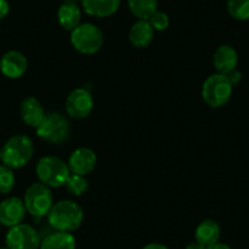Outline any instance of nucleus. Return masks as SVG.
I'll list each match as a JSON object with an SVG mask.
<instances>
[{
  "instance_id": "obj_1",
  "label": "nucleus",
  "mask_w": 249,
  "mask_h": 249,
  "mask_svg": "<svg viewBox=\"0 0 249 249\" xmlns=\"http://www.w3.org/2000/svg\"><path fill=\"white\" fill-rule=\"evenodd\" d=\"M48 222L55 231H76L83 222V210L72 200H60L48 213Z\"/></svg>"
},
{
  "instance_id": "obj_2",
  "label": "nucleus",
  "mask_w": 249,
  "mask_h": 249,
  "mask_svg": "<svg viewBox=\"0 0 249 249\" xmlns=\"http://www.w3.org/2000/svg\"><path fill=\"white\" fill-rule=\"evenodd\" d=\"M35 147L33 142L28 136L16 135L9 138L1 149V160L4 165L10 169H21L30 162L32 159Z\"/></svg>"
},
{
  "instance_id": "obj_3",
  "label": "nucleus",
  "mask_w": 249,
  "mask_h": 249,
  "mask_svg": "<svg viewBox=\"0 0 249 249\" xmlns=\"http://www.w3.org/2000/svg\"><path fill=\"white\" fill-rule=\"evenodd\" d=\"M37 176L42 183L48 187H61L65 186L69 176L71 175L69 165L64 160L57 157H43L38 161L37 167Z\"/></svg>"
},
{
  "instance_id": "obj_4",
  "label": "nucleus",
  "mask_w": 249,
  "mask_h": 249,
  "mask_svg": "<svg viewBox=\"0 0 249 249\" xmlns=\"http://www.w3.org/2000/svg\"><path fill=\"white\" fill-rule=\"evenodd\" d=\"M233 85L226 75L214 73L203 83L202 97L212 107H221L231 99Z\"/></svg>"
},
{
  "instance_id": "obj_5",
  "label": "nucleus",
  "mask_w": 249,
  "mask_h": 249,
  "mask_svg": "<svg viewBox=\"0 0 249 249\" xmlns=\"http://www.w3.org/2000/svg\"><path fill=\"white\" fill-rule=\"evenodd\" d=\"M23 203L27 213L35 217H43L48 215L54 205V198L50 187L42 182H36L27 188L23 197Z\"/></svg>"
},
{
  "instance_id": "obj_6",
  "label": "nucleus",
  "mask_w": 249,
  "mask_h": 249,
  "mask_svg": "<svg viewBox=\"0 0 249 249\" xmlns=\"http://www.w3.org/2000/svg\"><path fill=\"white\" fill-rule=\"evenodd\" d=\"M103 32L93 23H81L71 31V43L82 54H95L103 47Z\"/></svg>"
},
{
  "instance_id": "obj_7",
  "label": "nucleus",
  "mask_w": 249,
  "mask_h": 249,
  "mask_svg": "<svg viewBox=\"0 0 249 249\" xmlns=\"http://www.w3.org/2000/svg\"><path fill=\"white\" fill-rule=\"evenodd\" d=\"M37 136L49 143L64 142L70 133L68 119L59 112L45 114L40 124L36 128Z\"/></svg>"
},
{
  "instance_id": "obj_8",
  "label": "nucleus",
  "mask_w": 249,
  "mask_h": 249,
  "mask_svg": "<svg viewBox=\"0 0 249 249\" xmlns=\"http://www.w3.org/2000/svg\"><path fill=\"white\" fill-rule=\"evenodd\" d=\"M40 234L27 224H18L10 227L5 236V244L9 249H39Z\"/></svg>"
},
{
  "instance_id": "obj_9",
  "label": "nucleus",
  "mask_w": 249,
  "mask_h": 249,
  "mask_svg": "<svg viewBox=\"0 0 249 249\" xmlns=\"http://www.w3.org/2000/svg\"><path fill=\"white\" fill-rule=\"evenodd\" d=\"M93 97L85 88L73 89L66 99L65 109L69 116L72 119H85L93 110Z\"/></svg>"
},
{
  "instance_id": "obj_10",
  "label": "nucleus",
  "mask_w": 249,
  "mask_h": 249,
  "mask_svg": "<svg viewBox=\"0 0 249 249\" xmlns=\"http://www.w3.org/2000/svg\"><path fill=\"white\" fill-rule=\"evenodd\" d=\"M26 207L23 200L18 197H10L0 203V224L13 227L21 224L26 216Z\"/></svg>"
},
{
  "instance_id": "obj_11",
  "label": "nucleus",
  "mask_w": 249,
  "mask_h": 249,
  "mask_svg": "<svg viewBox=\"0 0 249 249\" xmlns=\"http://www.w3.org/2000/svg\"><path fill=\"white\" fill-rule=\"evenodd\" d=\"M28 62L25 55L16 50H10L5 53L0 59V71L5 77L20 78L21 76L25 75L27 71Z\"/></svg>"
},
{
  "instance_id": "obj_12",
  "label": "nucleus",
  "mask_w": 249,
  "mask_h": 249,
  "mask_svg": "<svg viewBox=\"0 0 249 249\" xmlns=\"http://www.w3.org/2000/svg\"><path fill=\"white\" fill-rule=\"evenodd\" d=\"M68 165L72 174L86 176V175H88L95 169L97 155L89 148H78L70 155Z\"/></svg>"
},
{
  "instance_id": "obj_13",
  "label": "nucleus",
  "mask_w": 249,
  "mask_h": 249,
  "mask_svg": "<svg viewBox=\"0 0 249 249\" xmlns=\"http://www.w3.org/2000/svg\"><path fill=\"white\" fill-rule=\"evenodd\" d=\"M213 62H214L217 73L229 75L230 72L236 70L237 64H238V54H237L236 49L231 45H220L215 50Z\"/></svg>"
},
{
  "instance_id": "obj_14",
  "label": "nucleus",
  "mask_w": 249,
  "mask_h": 249,
  "mask_svg": "<svg viewBox=\"0 0 249 249\" xmlns=\"http://www.w3.org/2000/svg\"><path fill=\"white\" fill-rule=\"evenodd\" d=\"M20 114L23 122L35 128L39 126L45 116L42 104L35 97H27L21 102Z\"/></svg>"
},
{
  "instance_id": "obj_15",
  "label": "nucleus",
  "mask_w": 249,
  "mask_h": 249,
  "mask_svg": "<svg viewBox=\"0 0 249 249\" xmlns=\"http://www.w3.org/2000/svg\"><path fill=\"white\" fill-rule=\"evenodd\" d=\"M86 14L94 18H109L120 8V0H81Z\"/></svg>"
},
{
  "instance_id": "obj_16",
  "label": "nucleus",
  "mask_w": 249,
  "mask_h": 249,
  "mask_svg": "<svg viewBox=\"0 0 249 249\" xmlns=\"http://www.w3.org/2000/svg\"><path fill=\"white\" fill-rule=\"evenodd\" d=\"M130 42L136 48H147L154 39V28L148 20H138L130 30Z\"/></svg>"
},
{
  "instance_id": "obj_17",
  "label": "nucleus",
  "mask_w": 249,
  "mask_h": 249,
  "mask_svg": "<svg viewBox=\"0 0 249 249\" xmlns=\"http://www.w3.org/2000/svg\"><path fill=\"white\" fill-rule=\"evenodd\" d=\"M81 18L82 13L76 3H64L57 10V21L66 31L75 30L78 25H81Z\"/></svg>"
},
{
  "instance_id": "obj_18",
  "label": "nucleus",
  "mask_w": 249,
  "mask_h": 249,
  "mask_svg": "<svg viewBox=\"0 0 249 249\" xmlns=\"http://www.w3.org/2000/svg\"><path fill=\"white\" fill-rule=\"evenodd\" d=\"M221 236V229L214 220H204L196 229V241L208 247L217 243Z\"/></svg>"
},
{
  "instance_id": "obj_19",
  "label": "nucleus",
  "mask_w": 249,
  "mask_h": 249,
  "mask_svg": "<svg viewBox=\"0 0 249 249\" xmlns=\"http://www.w3.org/2000/svg\"><path fill=\"white\" fill-rule=\"evenodd\" d=\"M39 249H76V239L70 232L55 231L42 239Z\"/></svg>"
},
{
  "instance_id": "obj_20",
  "label": "nucleus",
  "mask_w": 249,
  "mask_h": 249,
  "mask_svg": "<svg viewBox=\"0 0 249 249\" xmlns=\"http://www.w3.org/2000/svg\"><path fill=\"white\" fill-rule=\"evenodd\" d=\"M128 8L138 20H149L158 10V0H128Z\"/></svg>"
},
{
  "instance_id": "obj_21",
  "label": "nucleus",
  "mask_w": 249,
  "mask_h": 249,
  "mask_svg": "<svg viewBox=\"0 0 249 249\" xmlns=\"http://www.w3.org/2000/svg\"><path fill=\"white\" fill-rule=\"evenodd\" d=\"M227 11L234 20H249V0H227Z\"/></svg>"
},
{
  "instance_id": "obj_22",
  "label": "nucleus",
  "mask_w": 249,
  "mask_h": 249,
  "mask_svg": "<svg viewBox=\"0 0 249 249\" xmlns=\"http://www.w3.org/2000/svg\"><path fill=\"white\" fill-rule=\"evenodd\" d=\"M66 188H68L69 192L73 196H80L85 195L88 190V181L86 179L85 176L77 174H71L69 176L68 181L65 183Z\"/></svg>"
},
{
  "instance_id": "obj_23",
  "label": "nucleus",
  "mask_w": 249,
  "mask_h": 249,
  "mask_svg": "<svg viewBox=\"0 0 249 249\" xmlns=\"http://www.w3.org/2000/svg\"><path fill=\"white\" fill-rule=\"evenodd\" d=\"M15 186V175L13 169L6 165H0V193L6 195Z\"/></svg>"
},
{
  "instance_id": "obj_24",
  "label": "nucleus",
  "mask_w": 249,
  "mask_h": 249,
  "mask_svg": "<svg viewBox=\"0 0 249 249\" xmlns=\"http://www.w3.org/2000/svg\"><path fill=\"white\" fill-rule=\"evenodd\" d=\"M148 21H149V23L152 25V27L154 28V31H159V32L167 30V27H169L170 25L169 16L159 10L155 11V13L150 16Z\"/></svg>"
},
{
  "instance_id": "obj_25",
  "label": "nucleus",
  "mask_w": 249,
  "mask_h": 249,
  "mask_svg": "<svg viewBox=\"0 0 249 249\" xmlns=\"http://www.w3.org/2000/svg\"><path fill=\"white\" fill-rule=\"evenodd\" d=\"M10 11V5H9L8 0H0V20L6 18Z\"/></svg>"
},
{
  "instance_id": "obj_26",
  "label": "nucleus",
  "mask_w": 249,
  "mask_h": 249,
  "mask_svg": "<svg viewBox=\"0 0 249 249\" xmlns=\"http://www.w3.org/2000/svg\"><path fill=\"white\" fill-rule=\"evenodd\" d=\"M227 77H229V80L231 81L232 85H236V83H238L239 81H241L242 76H241V72H238L237 70H233L232 72H230L229 75H226Z\"/></svg>"
},
{
  "instance_id": "obj_27",
  "label": "nucleus",
  "mask_w": 249,
  "mask_h": 249,
  "mask_svg": "<svg viewBox=\"0 0 249 249\" xmlns=\"http://www.w3.org/2000/svg\"><path fill=\"white\" fill-rule=\"evenodd\" d=\"M143 249H169L166 246L160 243H149L147 246L143 247Z\"/></svg>"
},
{
  "instance_id": "obj_28",
  "label": "nucleus",
  "mask_w": 249,
  "mask_h": 249,
  "mask_svg": "<svg viewBox=\"0 0 249 249\" xmlns=\"http://www.w3.org/2000/svg\"><path fill=\"white\" fill-rule=\"evenodd\" d=\"M186 249H207V247L203 246V244H200L199 242H192V243H190L188 246L186 247Z\"/></svg>"
},
{
  "instance_id": "obj_29",
  "label": "nucleus",
  "mask_w": 249,
  "mask_h": 249,
  "mask_svg": "<svg viewBox=\"0 0 249 249\" xmlns=\"http://www.w3.org/2000/svg\"><path fill=\"white\" fill-rule=\"evenodd\" d=\"M207 249H232V248L230 246H227V244L220 243V242H217V243H215V244H213V246L208 247Z\"/></svg>"
},
{
  "instance_id": "obj_30",
  "label": "nucleus",
  "mask_w": 249,
  "mask_h": 249,
  "mask_svg": "<svg viewBox=\"0 0 249 249\" xmlns=\"http://www.w3.org/2000/svg\"><path fill=\"white\" fill-rule=\"evenodd\" d=\"M64 3H76L77 0H62Z\"/></svg>"
},
{
  "instance_id": "obj_31",
  "label": "nucleus",
  "mask_w": 249,
  "mask_h": 249,
  "mask_svg": "<svg viewBox=\"0 0 249 249\" xmlns=\"http://www.w3.org/2000/svg\"><path fill=\"white\" fill-rule=\"evenodd\" d=\"M0 249H9L8 247H0Z\"/></svg>"
},
{
  "instance_id": "obj_32",
  "label": "nucleus",
  "mask_w": 249,
  "mask_h": 249,
  "mask_svg": "<svg viewBox=\"0 0 249 249\" xmlns=\"http://www.w3.org/2000/svg\"><path fill=\"white\" fill-rule=\"evenodd\" d=\"M1 157H3V154H1V149H0V160H1Z\"/></svg>"
}]
</instances>
